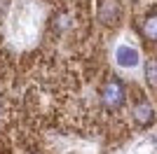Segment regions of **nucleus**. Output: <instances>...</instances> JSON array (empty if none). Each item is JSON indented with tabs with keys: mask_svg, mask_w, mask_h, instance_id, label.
Segmentation results:
<instances>
[{
	"mask_svg": "<svg viewBox=\"0 0 157 154\" xmlns=\"http://www.w3.org/2000/svg\"><path fill=\"white\" fill-rule=\"evenodd\" d=\"M98 96H101V105H103L108 112H115L124 105V98H127V91H124V84L122 79H117L115 75L105 77V82L101 84V91H98Z\"/></svg>",
	"mask_w": 157,
	"mask_h": 154,
	"instance_id": "nucleus-1",
	"label": "nucleus"
},
{
	"mask_svg": "<svg viewBox=\"0 0 157 154\" xmlns=\"http://www.w3.org/2000/svg\"><path fill=\"white\" fill-rule=\"evenodd\" d=\"M115 61H117V65H122V68H136L141 58H138V51L134 49V47L120 45L117 49H115Z\"/></svg>",
	"mask_w": 157,
	"mask_h": 154,
	"instance_id": "nucleus-2",
	"label": "nucleus"
},
{
	"mask_svg": "<svg viewBox=\"0 0 157 154\" xmlns=\"http://www.w3.org/2000/svg\"><path fill=\"white\" fill-rule=\"evenodd\" d=\"M134 119H136L141 126H150V124L155 122V112H152V105L145 101V98L136 101V105H134Z\"/></svg>",
	"mask_w": 157,
	"mask_h": 154,
	"instance_id": "nucleus-3",
	"label": "nucleus"
},
{
	"mask_svg": "<svg viewBox=\"0 0 157 154\" xmlns=\"http://www.w3.org/2000/svg\"><path fill=\"white\" fill-rule=\"evenodd\" d=\"M143 35L148 40H155L157 42V14H150V16L143 21Z\"/></svg>",
	"mask_w": 157,
	"mask_h": 154,
	"instance_id": "nucleus-4",
	"label": "nucleus"
},
{
	"mask_svg": "<svg viewBox=\"0 0 157 154\" xmlns=\"http://www.w3.org/2000/svg\"><path fill=\"white\" fill-rule=\"evenodd\" d=\"M145 75H148V79H150L152 84H157V58H150V61H148V65H145Z\"/></svg>",
	"mask_w": 157,
	"mask_h": 154,
	"instance_id": "nucleus-5",
	"label": "nucleus"
}]
</instances>
